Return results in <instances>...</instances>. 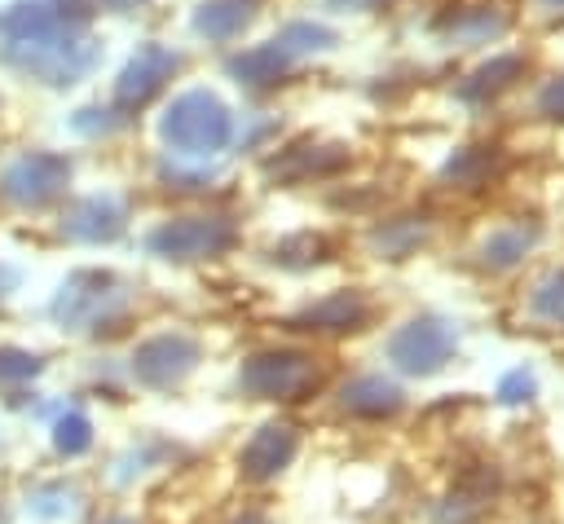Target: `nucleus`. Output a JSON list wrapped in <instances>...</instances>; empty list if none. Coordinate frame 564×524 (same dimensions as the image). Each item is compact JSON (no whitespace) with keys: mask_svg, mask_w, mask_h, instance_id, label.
<instances>
[{"mask_svg":"<svg viewBox=\"0 0 564 524\" xmlns=\"http://www.w3.org/2000/svg\"><path fill=\"white\" fill-rule=\"evenodd\" d=\"M366 321H370V299L361 291H330L291 317L295 330H322V335H348L361 330Z\"/></svg>","mask_w":564,"mask_h":524,"instance_id":"10","label":"nucleus"},{"mask_svg":"<svg viewBox=\"0 0 564 524\" xmlns=\"http://www.w3.org/2000/svg\"><path fill=\"white\" fill-rule=\"evenodd\" d=\"M449 26H454V35L458 40H494V35H502V26H507V13H494V4L489 9H480V13H454L449 18Z\"/></svg>","mask_w":564,"mask_h":524,"instance_id":"24","label":"nucleus"},{"mask_svg":"<svg viewBox=\"0 0 564 524\" xmlns=\"http://www.w3.org/2000/svg\"><path fill=\"white\" fill-rule=\"evenodd\" d=\"M66 185H70V159L53 154V150H26L13 163H4V172H0V194L26 211L57 203L66 194Z\"/></svg>","mask_w":564,"mask_h":524,"instance_id":"6","label":"nucleus"},{"mask_svg":"<svg viewBox=\"0 0 564 524\" xmlns=\"http://www.w3.org/2000/svg\"><path fill=\"white\" fill-rule=\"evenodd\" d=\"M291 454H295V427H286V423H264L251 440H247V449H242V471L251 476V480H269V476H278L286 462H291Z\"/></svg>","mask_w":564,"mask_h":524,"instance_id":"14","label":"nucleus"},{"mask_svg":"<svg viewBox=\"0 0 564 524\" xmlns=\"http://www.w3.org/2000/svg\"><path fill=\"white\" fill-rule=\"evenodd\" d=\"M123 225H128V207L115 194H88L62 211V233L75 242H115Z\"/></svg>","mask_w":564,"mask_h":524,"instance_id":"9","label":"nucleus"},{"mask_svg":"<svg viewBox=\"0 0 564 524\" xmlns=\"http://www.w3.org/2000/svg\"><path fill=\"white\" fill-rule=\"evenodd\" d=\"M317 357L300 352V348H264L256 357H247L238 383L242 392L260 396V401H300L304 392L317 387Z\"/></svg>","mask_w":564,"mask_h":524,"instance_id":"4","label":"nucleus"},{"mask_svg":"<svg viewBox=\"0 0 564 524\" xmlns=\"http://www.w3.org/2000/svg\"><path fill=\"white\" fill-rule=\"evenodd\" d=\"M542 9H564V0H538Z\"/></svg>","mask_w":564,"mask_h":524,"instance_id":"32","label":"nucleus"},{"mask_svg":"<svg viewBox=\"0 0 564 524\" xmlns=\"http://www.w3.org/2000/svg\"><path fill=\"white\" fill-rule=\"evenodd\" d=\"M101 9H115V13H128V9H137V4H145V0H97Z\"/></svg>","mask_w":564,"mask_h":524,"instance_id":"31","label":"nucleus"},{"mask_svg":"<svg viewBox=\"0 0 564 524\" xmlns=\"http://www.w3.org/2000/svg\"><path fill=\"white\" fill-rule=\"evenodd\" d=\"M159 137L181 159H207L220 154L234 137V114L212 88H185L172 97V106L159 119Z\"/></svg>","mask_w":564,"mask_h":524,"instance_id":"2","label":"nucleus"},{"mask_svg":"<svg viewBox=\"0 0 564 524\" xmlns=\"http://www.w3.org/2000/svg\"><path fill=\"white\" fill-rule=\"evenodd\" d=\"M538 392V379H533V370H511V374H502V383H498V401L502 405H520V401H529Z\"/></svg>","mask_w":564,"mask_h":524,"instance_id":"26","label":"nucleus"},{"mask_svg":"<svg viewBox=\"0 0 564 524\" xmlns=\"http://www.w3.org/2000/svg\"><path fill=\"white\" fill-rule=\"evenodd\" d=\"M524 70H529V62H524L520 53H498V57H489L485 66H476V70L458 84V97H463V101H494V97L507 92L516 79H524Z\"/></svg>","mask_w":564,"mask_h":524,"instance_id":"15","label":"nucleus"},{"mask_svg":"<svg viewBox=\"0 0 564 524\" xmlns=\"http://www.w3.org/2000/svg\"><path fill=\"white\" fill-rule=\"evenodd\" d=\"M489 172H494V154L480 150V145H463V150L449 154L441 181H454L458 189H480L489 181Z\"/></svg>","mask_w":564,"mask_h":524,"instance_id":"22","label":"nucleus"},{"mask_svg":"<svg viewBox=\"0 0 564 524\" xmlns=\"http://www.w3.org/2000/svg\"><path fill=\"white\" fill-rule=\"evenodd\" d=\"M238 242V229L229 216H172L163 220L145 247L163 260H176V264H189V260H216L225 255L229 247Z\"/></svg>","mask_w":564,"mask_h":524,"instance_id":"5","label":"nucleus"},{"mask_svg":"<svg viewBox=\"0 0 564 524\" xmlns=\"http://www.w3.org/2000/svg\"><path fill=\"white\" fill-rule=\"evenodd\" d=\"M538 238H542V229L533 225V220H511V225H498V229H489L485 238H480V264L489 269V273H507V269H516V264H524V255L538 247Z\"/></svg>","mask_w":564,"mask_h":524,"instance_id":"12","label":"nucleus"},{"mask_svg":"<svg viewBox=\"0 0 564 524\" xmlns=\"http://www.w3.org/2000/svg\"><path fill=\"white\" fill-rule=\"evenodd\" d=\"M181 70V53L176 48H167V44H159V40H145L128 62H123V70H119V79H115V114H137V110H145L163 88H167V79Z\"/></svg>","mask_w":564,"mask_h":524,"instance_id":"7","label":"nucleus"},{"mask_svg":"<svg viewBox=\"0 0 564 524\" xmlns=\"http://www.w3.org/2000/svg\"><path fill=\"white\" fill-rule=\"evenodd\" d=\"M4 282H9V273H4V269H0V286H4ZM0 295H4V291H0Z\"/></svg>","mask_w":564,"mask_h":524,"instance_id":"33","label":"nucleus"},{"mask_svg":"<svg viewBox=\"0 0 564 524\" xmlns=\"http://www.w3.org/2000/svg\"><path fill=\"white\" fill-rule=\"evenodd\" d=\"M423 238H427V220L423 216H392V220L370 229V247L379 255H388V260H405L414 247H423Z\"/></svg>","mask_w":564,"mask_h":524,"instance_id":"19","label":"nucleus"},{"mask_svg":"<svg viewBox=\"0 0 564 524\" xmlns=\"http://www.w3.org/2000/svg\"><path fill=\"white\" fill-rule=\"evenodd\" d=\"M401 405H405L401 387L383 374H357L339 387V410L357 414V418H392Z\"/></svg>","mask_w":564,"mask_h":524,"instance_id":"13","label":"nucleus"},{"mask_svg":"<svg viewBox=\"0 0 564 524\" xmlns=\"http://www.w3.org/2000/svg\"><path fill=\"white\" fill-rule=\"evenodd\" d=\"M326 260V238L322 233H291L273 247V264L282 269H308V264H322Z\"/></svg>","mask_w":564,"mask_h":524,"instance_id":"23","label":"nucleus"},{"mask_svg":"<svg viewBox=\"0 0 564 524\" xmlns=\"http://www.w3.org/2000/svg\"><path fill=\"white\" fill-rule=\"evenodd\" d=\"M273 44L295 62V57H308V53H326V48H335V44H339V35H335V26H326V22H308V18H300V22H286V26L273 35Z\"/></svg>","mask_w":564,"mask_h":524,"instance_id":"20","label":"nucleus"},{"mask_svg":"<svg viewBox=\"0 0 564 524\" xmlns=\"http://www.w3.org/2000/svg\"><path fill=\"white\" fill-rule=\"evenodd\" d=\"M388 361L401 370V374H414V379H432L441 374L454 352H458V330L445 321V317H410L405 326H397L388 335Z\"/></svg>","mask_w":564,"mask_h":524,"instance_id":"3","label":"nucleus"},{"mask_svg":"<svg viewBox=\"0 0 564 524\" xmlns=\"http://www.w3.org/2000/svg\"><path fill=\"white\" fill-rule=\"evenodd\" d=\"M225 70H229L238 84H247V88H269V84H278V79L291 70V57L269 40V44H256V48L234 53V57L225 62Z\"/></svg>","mask_w":564,"mask_h":524,"instance_id":"17","label":"nucleus"},{"mask_svg":"<svg viewBox=\"0 0 564 524\" xmlns=\"http://www.w3.org/2000/svg\"><path fill=\"white\" fill-rule=\"evenodd\" d=\"M538 114L564 123V75H555V79L542 84V92H538Z\"/></svg>","mask_w":564,"mask_h":524,"instance_id":"28","label":"nucleus"},{"mask_svg":"<svg viewBox=\"0 0 564 524\" xmlns=\"http://www.w3.org/2000/svg\"><path fill=\"white\" fill-rule=\"evenodd\" d=\"M119 119H123V114H115V106H110V110H101V106H84V110L70 114V128H75L79 137H106V132L119 128Z\"/></svg>","mask_w":564,"mask_h":524,"instance_id":"25","label":"nucleus"},{"mask_svg":"<svg viewBox=\"0 0 564 524\" xmlns=\"http://www.w3.org/2000/svg\"><path fill=\"white\" fill-rule=\"evenodd\" d=\"M110 286H115L110 273H97V269L70 273V282L57 295V317L62 321H97L106 313V304L119 299V291H110Z\"/></svg>","mask_w":564,"mask_h":524,"instance_id":"11","label":"nucleus"},{"mask_svg":"<svg viewBox=\"0 0 564 524\" xmlns=\"http://www.w3.org/2000/svg\"><path fill=\"white\" fill-rule=\"evenodd\" d=\"M260 13V0H203L194 9V31L207 40H234L242 35Z\"/></svg>","mask_w":564,"mask_h":524,"instance_id":"16","label":"nucleus"},{"mask_svg":"<svg viewBox=\"0 0 564 524\" xmlns=\"http://www.w3.org/2000/svg\"><path fill=\"white\" fill-rule=\"evenodd\" d=\"M198 365V339L194 335H181V330H167V335H154L137 348L132 357V370L141 383L150 387H172L181 383L189 370Z\"/></svg>","mask_w":564,"mask_h":524,"instance_id":"8","label":"nucleus"},{"mask_svg":"<svg viewBox=\"0 0 564 524\" xmlns=\"http://www.w3.org/2000/svg\"><path fill=\"white\" fill-rule=\"evenodd\" d=\"M88 18V0H13L0 9V62L48 88H70L101 62Z\"/></svg>","mask_w":564,"mask_h":524,"instance_id":"1","label":"nucleus"},{"mask_svg":"<svg viewBox=\"0 0 564 524\" xmlns=\"http://www.w3.org/2000/svg\"><path fill=\"white\" fill-rule=\"evenodd\" d=\"M159 181H167V189H181V194H198V189H207L212 172H185L181 163H159Z\"/></svg>","mask_w":564,"mask_h":524,"instance_id":"27","label":"nucleus"},{"mask_svg":"<svg viewBox=\"0 0 564 524\" xmlns=\"http://www.w3.org/2000/svg\"><path fill=\"white\" fill-rule=\"evenodd\" d=\"M57 445H62L66 454L84 449V445H88V418H84V414H66L62 427H57Z\"/></svg>","mask_w":564,"mask_h":524,"instance_id":"29","label":"nucleus"},{"mask_svg":"<svg viewBox=\"0 0 564 524\" xmlns=\"http://www.w3.org/2000/svg\"><path fill=\"white\" fill-rule=\"evenodd\" d=\"M330 9H357V13H366V9H379L383 0H326Z\"/></svg>","mask_w":564,"mask_h":524,"instance_id":"30","label":"nucleus"},{"mask_svg":"<svg viewBox=\"0 0 564 524\" xmlns=\"http://www.w3.org/2000/svg\"><path fill=\"white\" fill-rule=\"evenodd\" d=\"M348 154L339 145H291L282 159H269V176L278 181H304V176H326L344 167Z\"/></svg>","mask_w":564,"mask_h":524,"instance_id":"18","label":"nucleus"},{"mask_svg":"<svg viewBox=\"0 0 564 524\" xmlns=\"http://www.w3.org/2000/svg\"><path fill=\"white\" fill-rule=\"evenodd\" d=\"M529 317L546 330H564V269H551L529 291Z\"/></svg>","mask_w":564,"mask_h":524,"instance_id":"21","label":"nucleus"}]
</instances>
